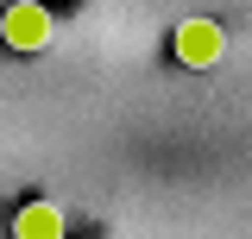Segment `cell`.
Masks as SVG:
<instances>
[{"mask_svg":"<svg viewBox=\"0 0 252 239\" xmlns=\"http://www.w3.org/2000/svg\"><path fill=\"white\" fill-rule=\"evenodd\" d=\"M51 31H57V19H51L44 0H13V6L0 13V44H6V51H44Z\"/></svg>","mask_w":252,"mask_h":239,"instance_id":"obj_1","label":"cell"},{"mask_svg":"<svg viewBox=\"0 0 252 239\" xmlns=\"http://www.w3.org/2000/svg\"><path fill=\"white\" fill-rule=\"evenodd\" d=\"M170 51H177L183 69H215L220 51H227V31H220L215 19H183V26L170 31Z\"/></svg>","mask_w":252,"mask_h":239,"instance_id":"obj_2","label":"cell"},{"mask_svg":"<svg viewBox=\"0 0 252 239\" xmlns=\"http://www.w3.org/2000/svg\"><path fill=\"white\" fill-rule=\"evenodd\" d=\"M13 233L19 239H57L63 233V214L51 208V202H26V208L13 214Z\"/></svg>","mask_w":252,"mask_h":239,"instance_id":"obj_3","label":"cell"}]
</instances>
